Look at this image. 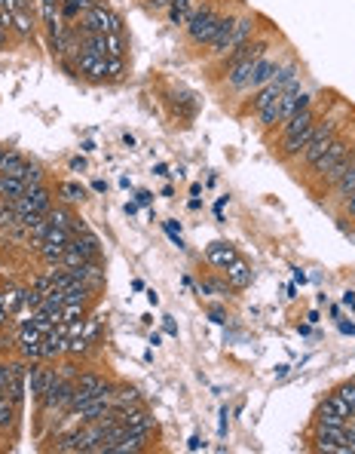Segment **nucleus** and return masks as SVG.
Segmentation results:
<instances>
[{
  "instance_id": "f257e3e1",
  "label": "nucleus",
  "mask_w": 355,
  "mask_h": 454,
  "mask_svg": "<svg viewBox=\"0 0 355 454\" xmlns=\"http://www.w3.org/2000/svg\"><path fill=\"white\" fill-rule=\"evenodd\" d=\"M221 19H224V13H217V6L211 4V0L196 6V10L190 13V19L184 22V34H187L190 46L206 49L211 44V37L217 34V28H221Z\"/></svg>"
},
{
  "instance_id": "f03ea898",
  "label": "nucleus",
  "mask_w": 355,
  "mask_h": 454,
  "mask_svg": "<svg viewBox=\"0 0 355 454\" xmlns=\"http://www.w3.org/2000/svg\"><path fill=\"white\" fill-rule=\"evenodd\" d=\"M337 132H340V123H337V120H322V123H316V132H312L309 145L303 148V154L297 157V163H303V166L309 169V166L316 163V160L322 157L328 148H331V141L337 138Z\"/></svg>"
},
{
  "instance_id": "7ed1b4c3",
  "label": "nucleus",
  "mask_w": 355,
  "mask_h": 454,
  "mask_svg": "<svg viewBox=\"0 0 355 454\" xmlns=\"http://www.w3.org/2000/svg\"><path fill=\"white\" fill-rule=\"evenodd\" d=\"M352 154H355V145H352V141L337 136V138L331 141V148H328L325 154L309 166V175H312V179H322V175H328L337 163H343V160H346V157H352Z\"/></svg>"
},
{
  "instance_id": "20e7f679",
  "label": "nucleus",
  "mask_w": 355,
  "mask_h": 454,
  "mask_svg": "<svg viewBox=\"0 0 355 454\" xmlns=\"http://www.w3.org/2000/svg\"><path fill=\"white\" fill-rule=\"evenodd\" d=\"M71 58H74L77 71L86 80H92V83H105L107 80V56H95V53H89V49H83V44H80L77 53H74Z\"/></svg>"
},
{
  "instance_id": "39448f33",
  "label": "nucleus",
  "mask_w": 355,
  "mask_h": 454,
  "mask_svg": "<svg viewBox=\"0 0 355 454\" xmlns=\"http://www.w3.org/2000/svg\"><path fill=\"white\" fill-rule=\"evenodd\" d=\"M123 424L132 427V430H141V433H154L156 430V417H154V411L150 408H145V402H141V406L126 408L123 411Z\"/></svg>"
},
{
  "instance_id": "423d86ee",
  "label": "nucleus",
  "mask_w": 355,
  "mask_h": 454,
  "mask_svg": "<svg viewBox=\"0 0 355 454\" xmlns=\"http://www.w3.org/2000/svg\"><path fill=\"white\" fill-rule=\"evenodd\" d=\"M255 31H257V19H255V15H236V25H233L230 44H227V56L236 53V49H239V46L248 44Z\"/></svg>"
},
{
  "instance_id": "0eeeda50",
  "label": "nucleus",
  "mask_w": 355,
  "mask_h": 454,
  "mask_svg": "<svg viewBox=\"0 0 355 454\" xmlns=\"http://www.w3.org/2000/svg\"><path fill=\"white\" fill-rule=\"evenodd\" d=\"M206 258L211 267H217V271H224V267H230L233 261H239V252L230 242H211L206 246Z\"/></svg>"
},
{
  "instance_id": "6e6552de",
  "label": "nucleus",
  "mask_w": 355,
  "mask_h": 454,
  "mask_svg": "<svg viewBox=\"0 0 355 454\" xmlns=\"http://www.w3.org/2000/svg\"><path fill=\"white\" fill-rule=\"evenodd\" d=\"M62 356H67V332L58 323L53 332L43 335V359H62Z\"/></svg>"
},
{
  "instance_id": "1a4fd4ad",
  "label": "nucleus",
  "mask_w": 355,
  "mask_h": 454,
  "mask_svg": "<svg viewBox=\"0 0 355 454\" xmlns=\"http://www.w3.org/2000/svg\"><path fill=\"white\" fill-rule=\"evenodd\" d=\"M53 368H46V365H31V372H28V393H31V399L34 402H40L43 399V393H46V387L49 381H53Z\"/></svg>"
},
{
  "instance_id": "9d476101",
  "label": "nucleus",
  "mask_w": 355,
  "mask_h": 454,
  "mask_svg": "<svg viewBox=\"0 0 355 454\" xmlns=\"http://www.w3.org/2000/svg\"><path fill=\"white\" fill-rule=\"evenodd\" d=\"M279 74V62H273V58H260V62L255 65V71H251V77H248V89L245 92H255V89H260V86H267L269 80H273Z\"/></svg>"
},
{
  "instance_id": "9b49d317",
  "label": "nucleus",
  "mask_w": 355,
  "mask_h": 454,
  "mask_svg": "<svg viewBox=\"0 0 355 454\" xmlns=\"http://www.w3.org/2000/svg\"><path fill=\"white\" fill-rule=\"evenodd\" d=\"M224 276H227V283H230V289H248L251 280H255V271L239 258V261H233L230 267H224Z\"/></svg>"
},
{
  "instance_id": "f8f14e48",
  "label": "nucleus",
  "mask_w": 355,
  "mask_h": 454,
  "mask_svg": "<svg viewBox=\"0 0 355 454\" xmlns=\"http://www.w3.org/2000/svg\"><path fill=\"white\" fill-rule=\"evenodd\" d=\"M77 387H83V390H89V393H111L116 384L107 381L101 372H80L77 375Z\"/></svg>"
},
{
  "instance_id": "ddd939ff",
  "label": "nucleus",
  "mask_w": 355,
  "mask_h": 454,
  "mask_svg": "<svg viewBox=\"0 0 355 454\" xmlns=\"http://www.w3.org/2000/svg\"><path fill=\"white\" fill-rule=\"evenodd\" d=\"M132 406H141V390L132 384H116L114 387V408H132Z\"/></svg>"
},
{
  "instance_id": "4468645a",
  "label": "nucleus",
  "mask_w": 355,
  "mask_h": 454,
  "mask_svg": "<svg viewBox=\"0 0 355 454\" xmlns=\"http://www.w3.org/2000/svg\"><path fill=\"white\" fill-rule=\"evenodd\" d=\"M309 126H316V111H312V108H307V111H300V114H294L291 120L282 123V138L297 136V132L309 129Z\"/></svg>"
},
{
  "instance_id": "2eb2a0df",
  "label": "nucleus",
  "mask_w": 355,
  "mask_h": 454,
  "mask_svg": "<svg viewBox=\"0 0 355 454\" xmlns=\"http://www.w3.org/2000/svg\"><path fill=\"white\" fill-rule=\"evenodd\" d=\"M196 10V0H172L168 4V22L175 25V28H184V22L190 19V13Z\"/></svg>"
},
{
  "instance_id": "dca6fc26",
  "label": "nucleus",
  "mask_w": 355,
  "mask_h": 454,
  "mask_svg": "<svg viewBox=\"0 0 355 454\" xmlns=\"http://www.w3.org/2000/svg\"><path fill=\"white\" fill-rule=\"evenodd\" d=\"M349 190H355V157H352V163L346 166V172L340 175V179L334 181V188H331V193H334V200L337 203H343L346 200V193Z\"/></svg>"
},
{
  "instance_id": "f3484780",
  "label": "nucleus",
  "mask_w": 355,
  "mask_h": 454,
  "mask_svg": "<svg viewBox=\"0 0 355 454\" xmlns=\"http://www.w3.org/2000/svg\"><path fill=\"white\" fill-rule=\"evenodd\" d=\"M25 193V181L15 179V175H0V200H6V203H13V200H19Z\"/></svg>"
},
{
  "instance_id": "a211bd4d",
  "label": "nucleus",
  "mask_w": 355,
  "mask_h": 454,
  "mask_svg": "<svg viewBox=\"0 0 355 454\" xmlns=\"http://www.w3.org/2000/svg\"><path fill=\"white\" fill-rule=\"evenodd\" d=\"M13 31L22 40H31L34 37V15H31V10H15L13 13Z\"/></svg>"
},
{
  "instance_id": "6ab92c4d",
  "label": "nucleus",
  "mask_w": 355,
  "mask_h": 454,
  "mask_svg": "<svg viewBox=\"0 0 355 454\" xmlns=\"http://www.w3.org/2000/svg\"><path fill=\"white\" fill-rule=\"evenodd\" d=\"M25 160L19 150H6V157H4V163H0V175H15V179H22V169H25Z\"/></svg>"
},
{
  "instance_id": "aec40b11",
  "label": "nucleus",
  "mask_w": 355,
  "mask_h": 454,
  "mask_svg": "<svg viewBox=\"0 0 355 454\" xmlns=\"http://www.w3.org/2000/svg\"><path fill=\"white\" fill-rule=\"evenodd\" d=\"M279 98H282V96H279ZM279 98L257 111V123H260V129H276V126L282 123V114H279Z\"/></svg>"
},
{
  "instance_id": "412c9836",
  "label": "nucleus",
  "mask_w": 355,
  "mask_h": 454,
  "mask_svg": "<svg viewBox=\"0 0 355 454\" xmlns=\"http://www.w3.org/2000/svg\"><path fill=\"white\" fill-rule=\"evenodd\" d=\"M15 420H19V406H13V402L4 396V399H0V433L13 430Z\"/></svg>"
},
{
  "instance_id": "4be33fe9",
  "label": "nucleus",
  "mask_w": 355,
  "mask_h": 454,
  "mask_svg": "<svg viewBox=\"0 0 355 454\" xmlns=\"http://www.w3.org/2000/svg\"><path fill=\"white\" fill-rule=\"evenodd\" d=\"M89 6H92V0H62V19L65 22H77Z\"/></svg>"
},
{
  "instance_id": "5701e85b",
  "label": "nucleus",
  "mask_w": 355,
  "mask_h": 454,
  "mask_svg": "<svg viewBox=\"0 0 355 454\" xmlns=\"http://www.w3.org/2000/svg\"><path fill=\"white\" fill-rule=\"evenodd\" d=\"M22 298H25V289H22V285H13V289L0 292V304L10 310V313H19V310H22Z\"/></svg>"
},
{
  "instance_id": "b1692460",
  "label": "nucleus",
  "mask_w": 355,
  "mask_h": 454,
  "mask_svg": "<svg viewBox=\"0 0 355 454\" xmlns=\"http://www.w3.org/2000/svg\"><path fill=\"white\" fill-rule=\"evenodd\" d=\"M58 193H62L65 203H83V200H86V190H83V184H77V181H62L58 184Z\"/></svg>"
},
{
  "instance_id": "393cba45",
  "label": "nucleus",
  "mask_w": 355,
  "mask_h": 454,
  "mask_svg": "<svg viewBox=\"0 0 355 454\" xmlns=\"http://www.w3.org/2000/svg\"><path fill=\"white\" fill-rule=\"evenodd\" d=\"M46 218H49V224L65 227V231H71V224H74V215H71V209H67V206H53ZM71 233H74V231H71Z\"/></svg>"
},
{
  "instance_id": "a878e982",
  "label": "nucleus",
  "mask_w": 355,
  "mask_h": 454,
  "mask_svg": "<svg viewBox=\"0 0 355 454\" xmlns=\"http://www.w3.org/2000/svg\"><path fill=\"white\" fill-rule=\"evenodd\" d=\"M22 181H25V190H28V188H40V184H43V166H37V163H25V169H22Z\"/></svg>"
},
{
  "instance_id": "bb28decb",
  "label": "nucleus",
  "mask_w": 355,
  "mask_h": 454,
  "mask_svg": "<svg viewBox=\"0 0 355 454\" xmlns=\"http://www.w3.org/2000/svg\"><path fill=\"white\" fill-rule=\"evenodd\" d=\"M319 411H331V415H340V417H352L349 415V406H346V402L337 396V393H331V396H328L322 406H319Z\"/></svg>"
},
{
  "instance_id": "cd10ccee",
  "label": "nucleus",
  "mask_w": 355,
  "mask_h": 454,
  "mask_svg": "<svg viewBox=\"0 0 355 454\" xmlns=\"http://www.w3.org/2000/svg\"><path fill=\"white\" fill-rule=\"evenodd\" d=\"M199 292H202V295L227 298V292H230V283H221V280H202V283H199Z\"/></svg>"
},
{
  "instance_id": "c85d7f7f",
  "label": "nucleus",
  "mask_w": 355,
  "mask_h": 454,
  "mask_svg": "<svg viewBox=\"0 0 355 454\" xmlns=\"http://www.w3.org/2000/svg\"><path fill=\"white\" fill-rule=\"evenodd\" d=\"M123 77H126V56L107 58V80H111V83H120Z\"/></svg>"
},
{
  "instance_id": "c756f323",
  "label": "nucleus",
  "mask_w": 355,
  "mask_h": 454,
  "mask_svg": "<svg viewBox=\"0 0 355 454\" xmlns=\"http://www.w3.org/2000/svg\"><path fill=\"white\" fill-rule=\"evenodd\" d=\"M86 307L89 304H62V323H77V319H86Z\"/></svg>"
},
{
  "instance_id": "7c9ffc66",
  "label": "nucleus",
  "mask_w": 355,
  "mask_h": 454,
  "mask_svg": "<svg viewBox=\"0 0 355 454\" xmlns=\"http://www.w3.org/2000/svg\"><path fill=\"white\" fill-rule=\"evenodd\" d=\"M334 393H337V396H340V399L346 402V406H349V415L355 417V381H346V384H340Z\"/></svg>"
},
{
  "instance_id": "2f4dec72",
  "label": "nucleus",
  "mask_w": 355,
  "mask_h": 454,
  "mask_svg": "<svg viewBox=\"0 0 355 454\" xmlns=\"http://www.w3.org/2000/svg\"><path fill=\"white\" fill-rule=\"evenodd\" d=\"M98 325H101V319L95 313H86V319H83V338H86L89 344H95L98 341Z\"/></svg>"
},
{
  "instance_id": "473e14b6",
  "label": "nucleus",
  "mask_w": 355,
  "mask_h": 454,
  "mask_svg": "<svg viewBox=\"0 0 355 454\" xmlns=\"http://www.w3.org/2000/svg\"><path fill=\"white\" fill-rule=\"evenodd\" d=\"M126 56V34H107V58Z\"/></svg>"
},
{
  "instance_id": "72a5a7b5",
  "label": "nucleus",
  "mask_w": 355,
  "mask_h": 454,
  "mask_svg": "<svg viewBox=\"0 0 355 454\" xmlns=\"http://www.w3.org/2000/svg\"><path fill=\"white\" fill-rule=\"evenodd\" d=\"M55 375L62 377V381H77V375H80V365L74 363V356H71V359H67V363L55 365Z\"/></svg>"
},
{
  "instance_id": "f704fd0d",
  "label": "nucleus",
  "mask_w": 355,
  "mask_h": 454,
  "mask_svg": "<svg viewBox=\"0 0 355 454\" xmlns=\"http://www.w3.org/2000/svg\"><path fill=\"white\" fill-rule=\"evenodd\" d=\"M31 289H37L40 292V295H49V292H53L55 289V283H53V273H40V276H34V280H31Z\"/></svg>"
},
{
  "instance_id": "c9c22d12",
  "label": "nucleus",
  "mask_w": 355,
  "mask_h": 454,
  "mask_svg": "<svg viewBox=\"0 0 355 454\" xmlns=\"http://www.w3.org/2000/svg\"><path fill=\"white\" fill-rule=\"evenodd\" d=\"M349 417L331 415V411H316V427H343Z\"/></svg>"
},
{
  "instance_id": "e433bc0d",
  "label": "nucleus",
  "mask_w": 355,
  "mask_h": 454,
  "mask_svg": "<svg viewBox=\"0 0 355 454\" xmlns=\"http://www.w3.org/2000/svg\"><path fill=\"white\" fill-rule=\"evenodd\" d=\"M19 353H22V359H34V363H37V359H43V341L40 344H19Z\"/></svg>"
},
{
  "instance_id": "4c0bfd02",
  "label": "nucleus",
  "mask_w": 355,
  "mask_h": 454,
  "mask_svg": "<svg viewBox=\"0 0 355 454\" xmlns=\"http://www.w3.org/2000/svg\"><path fill=\"white\" fill-rule=\"evenodd\" d=\"M13 381V363H0V390H6Z\"/></svg>"
},
{
  "instance_id": "58836bf2",
  "label": "nucleus",
  "mask_w": 355,
  "mask_h": 454,
  "mask_svg": "<svg viewBox=\"0 0 355 454\" xmlns=\"http://www.w3.org/2000/svg\"><path fill=\"white\" fill-rule=\"evenodd\" d=\"M343 215L355 218V190H349V193H346V200H343Z\"/></svg>"
},
{
  "instance_id": "ea45409f",
  "label": "nucleus",
  "mask_w": 355,
  "mask_h": 454,
  "mask_svg": "<svg viewBox=\"0 0 355 454\" xmlns=\"http://www.w3.org/2000/svg\"><path fill=\"white\" fill-rule=\"evenodd\" d=\"M208 316H211V323H217V325H224V323H227V313H224V310H217V307H211V310H208Z\"/></svg>"
},
{
  "instance_id": "a19ab883",
  "label": "nucleus",
  "mask_w": 355,
  "mask_h": 454,
  "mask_svg": "<svg viewBox=\"0 0 355 454\" xmlns=\"http://www.w3.org/2000/svg\"><path fill=\"white\" fill-rule=\"evenodd\" d=\"M343 430H346V439H349V442L355 445V417L346 420V427H343Z\"/></svg>"
},
{
  "instance_id": "79ce46f5",
  "label": "nucleus",
  "mask_w": 355,
  "mask_h": 454,
  "mask_svg": "<svg viewBox=\"0 0 355 454\" xmlns=\"http://www.w3.org/2000/svg\"><path fill=\"white\" fill-rule=\"evenodd\" d=\"M67 166H71L74 172H83V169H86V160H83V157H71V163H67Z\"/></svg>"
},
{
  "instance_id": "37998d69",
  "label": "nucleus",
  "mask_w": 355,
  "mask_h": 454,
  "mask_svg": "<svg viewBox=\"0 0 355 454\" xmlns=\"http://www.w3.org/2000/svg\"><path fill=\"white\" fill-rule=\"evenodd\" d=\"M163 329H166L168 335H175V338H178V325L172 323V316H163Z\"/></svg>"
},
{
  "instance_id": "c03bdc74",
  "label": "nucleus",
  "mask_w": 355,
  "mask_h": 454,
  "mask_svg": "<svg viewBox=\"0 0 355 454\" xmlns=\"http://www.w3.org/2000/svg\"><path fill=\"white\" fill-rule=\"evenodd\" d=\"M187 448L190 451H199V448H206V442L199 439V436H190V442H187Z\"/></svg>"
},
{
  "instance_id": "a18cd8bd",
  "label": "nucleus",
  "mask_w": 355,
  "mask_h": 454,
  "mask_svg": "<svg viewBox=\"0 0 355 454\" xmlns=\"http://www.w3.org/2000/svg\"><path fill=\"white\" fill-rule=\"evenodd\" d=\"M150 200H154V193L150 190H138V203L141 206H150Z\"/></svg>"
},
{
  "instance_id": "49530a36",
  "label": "nucleus",
  "mask_w": 355,
  "mask_h": 454,
  "mask_svg": "<svg viewBox=\"0 0 355 454\" xmlns=\"http://www.w3.org/2000/svg\"><path fill=\"white\" fill-rule=\"evenodd\" d=\"M10 316H13V313H10V310H6L4 304H0V329H4V325H6V323H10Z\"/></svg>"
},
{
  "instance_id": "de8ad7c7",
  "label": "nucleus",
  "mask_w": 355,
  "mask_h": 454,
  "mask_svg": "<svg viewBox=\"0 0 355 454\" xmlns=\"http://www.w3.org/2000/svg\"><path fill=\"white\" fill-rule=\"evenodd\" d=\"M92 190H95V193H105V190H107V184L101 181V179H95V181H92Z\"/></svg>"
},
{
  "instance_id": "09e8293b",
  "label": "nucleus",
  "mask_w": 355,
  "mask_h": 454,
  "mask_svg": "<svg viewBox=\"0 0 355 454\" xmlns=\"http://www.w3.org/2000/svg\"><path fill=\"white\" fill-rule=\"evenodd\" d=\"M154 172H156V175H172V172H168V166H166V163H156V166H154Z\"/></svg>"
},
{
  "instance_id": "8fccbe9b",
  "label": "nucleus",
  "mask_w": 355,
  "mask_h": 454,
  "mask_svg": "<svg viewBox=\"0 0 355 454\" xmlns=\"http://www.w3.org/2000/svg\"><path fill=\"white\" fill-rule=\"evenodd\" d=\"M340 332H346V335H355V325H352V323H340Z\"/></svg>"
},
{
  "instance_id": "3c124183",
  "label": "nucleus",
  "mask_w": 355,
  "mask_h": 454,
  "mask_svg": "<svg viewBox=\"0 0 355 454\" xmlns=\"http://www.w3.org/2000/svg\"><path fill=\"white\" fill-rule=\"evenodd\" d=\"M294 280H297V283L303 285V283H307V273H303V271H300V267H297V271H294Z\"/></svg>"
},
{
  "instance_id": "603ef678",
  "label": "nucleus",
  "mask_w": 355,
  "mask_h": 454,
  "mask_svg": "<svg viewBox=\"0 0 355 454\" xmlns=\"http://www.w3.org/2000/svg\"><path fill=\"white\" fill-rule=\"evenodd\" d=\"M147 301H150V304H154V307L159 304V295H156V292H154V289H150V292H147Z\"/></svg>"
},
{
  "instance_id": "864d4df0",
  "label": "nucleus",
  "mask_w": 355,
  "mask_h": 454,
  "mask_svg": "<svg viewBox=\"0 0 355 454\" xmlns=\"http://www.w3.org/2000/svg\"><path fill=\"white\" fill-rule=\"evenodd\" d=\"M4 157H6V150H4V148H0V163H4Z\"/></svg>"
},
{
  "instance_id": "5fc2aeb1",
  "label": "nucleus",
  "mask_w": 355,
  "mask_h": 454,
  "mask_svg": "<svg viewBox=\"0 0 355 454\" xmlns=\"http://www.w3.org/2000/svg\"><path fill=\"white\" fill-rule=\"evenodd\" d=\"M352 310H355V301H352Z\"/></svg>"
},
{
  "instance_id": "6e6d98bb",
  "label": "nucleus",
  "mask_w": 355,
  "mask_h": 454,
  "mask_svg": "<svg viewBox=\"0 0 355 454\" xmlns=\"http://www.w3.org/2000/svg\"><path fill=\"white\" fill-rule=\"evenodd\" d=\"M352 381H355V377H352Z\"/></svg>"
}]
</instances>
